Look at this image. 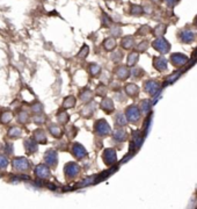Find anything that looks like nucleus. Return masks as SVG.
<instances>
[{
    "label": "nucleus",
    "mask_w": 197,
    "mask_h": 209,
    "mask_svg": "<svg viewBox=\"0 0 197 209\" xmlns=\"http://www.w3.org/2000/svg\"><path fill=\"white\" fill-rule=\"evenodd\" d=\"M13 119V115L10 113V110H4V112H1V114H0V123H2V124H7V123H10V121Z\"/></svg>",
    "instance_id": "nucleus-2"
},
{
    "label": "nucleus",
    "mask_w": 197,
    "mask_h": 209,
    "mask_svg": "<svg viewBox=\"0 0 197 209\" xmlns=\"http://www.w3.org/2000/svg\"><path fill=\"white\" fill-rule=\"evenodd\" d=\"M5 151L6 153H8V155H10V153L13 152V145H12V143H7V144H6Z\"/></svg>",
    "instance_id": "nucleus-9"
},
{
    "label": "nucleus",
    "mask_w": 197,
    "mask_h": 209,
    "mask_svg": "<svg viewBox=\"0 0 197 209\" xmlns=\"http://www.w3.org/2000/svg\"><path fill=\"white\" fill-rule=\"evenodd\" d=\"M7 136L10 138H19L21 136V129L19 127H12L7 132Z\"/></svg>",
    "instance_id": "nucleus-4"
},
{
    "label": "nucleus",
    "mask_w": 197,
    "mask_h": 209,
    "mask_svg": "<svg viewBox=\"0 0 197 209\" xmlns=\"http://www.w3.org/2000/svg\"><path fill=\"white\" fill-rule=\"evenodd\" d=\"M13 168L17 171V172H23V171H27L29 168V162L27 160L26 158L23 157H17V158H14L13 159Z\"/></svg>",
    "instance_id": "nucleus-1"
},
{
    "label": "nucleus",
    "mask_w": 197,
    "mask_h": 209,
    "mask_svg": "<svg viewBox=\"0 0 197 209\" xmlns=\"http://www.w3.org/2000/svg\"><path fill=\"white\" fill-rule=\"evenodd\" d=\"M17 121L21 122V123H26L28 121V114L26 112H20L19 115H17Z\"/></svg>",
    "instance_id": "nucleus-7"
},
{
    "label": "nucleus",
    "mask_w": 197,
    "mask_h": 209,
    "mask_svg": "<svg viewBox=\"0 0 197 209\" xmlns=\"http://www.w3.org/2000/svg\"><path fill=\"white\" fill-rule=\"evenodd\" d=\"M34 135H35V138L40 142H45V136H44V132L42 130H36L34 132Z\"/></svg>",
    "instance_id": "nucleus-8"
},
{
    "label": "nucleus",
    "mask_w": 197,
    "mask_h": 209,
    "mask_svg": "<svg viewBox=\"0 0 197 209\" xmlns=\"http://www.w3.org/2000/svg\"><path fill=\"white\" fill-rule=\"evenodd\" d=\"M36 174L41 178H47L49 175V170L44 165H40L36 167Z\"/></svg>",
    "instance_id": "nucleus-5"
},
{
    "label": "nucleus",
    "mask_w": 197,
    "mask_h": 209,
    "mask_svg": "<svg viewBox=\"0 0 197 209\" xmlns=\"http://www.w3.org/2000/svg\"><path fill=\"white\" fill-rule=\"evenodd\" d=\"M7 166H8V159L4 155H0V170H5Z\"/></svg>",
    "instance_id": "nucleus-6"
},
{
    "label": "nucleus",
    "mask_w": 197,
    "mask_h": 209,
    "mask_svg": "<svg viewBox=\"0 0 197 209\" xmlns=\"http://www.w3.org/2000/svg\"><path fill=\"white\" fill-rule=\"evenodd\" d=\"M25 149H26L28 152H34L37 150V146H36V143L34 142V140H31V138H28L25 141Z\"/></svg>",
    "instance_id": "nucleus-3"
}]
</instances>
